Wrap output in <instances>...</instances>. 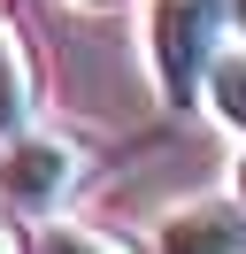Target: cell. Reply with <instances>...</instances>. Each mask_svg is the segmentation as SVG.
Segmentation results:
<instances>
[{"label":"cell","mask_w":246,"mask_h":254,"mask_svg":"<svg viewBox=\"0 0 246 254\" xmlns=\"http://www.w3.org/2000/svg\"><path fill=\"white\" fill-rule=\"evenodd\" d=\"M223 23H231V0H154L146 8V54H154V77H162L169 108L200 100L208 62L223 54Z\"/></svg>","instance_id":"obj_1"},{"label":"cell","mask_w":246,"mask_h":254,"mask_svg":"<svg viewBox=\"0 0 246 254\" xmlns=\"http://www.w3.org/2000/svg\"><path fill=\"white\" fill-rule=\"evenodd\" d=\"M239 208H246V154H239Z\"/></svg>","instance_id":"obj_8"},{"label":"cell","mask_w":246,"mask_h":254,"mask_svg":"<svg viewBox=\"0 0 246 254\" xmlns=\"http://www.w3.org/2000/svg\"><path fill=\"white\" fill-rule=\"evenodd\" d=\"M154 254H246V208L239 200H184L162 223Z\"/></svg>","instance_id":"obj_3"},{"label":"cell","mask_w":246,"mask_h":254,"mask_svg":"<svg viewBox=\"0 0 246 254\" xmlns=\"http://www.w3.org/2000/svg\"><path fill=\"white\" fill-rule=\"evenodd\" d=\"M39 254H138V247L116 239V231H92V223H46Z\"/></svg>","instance_id":"obj_6"},{"label":"cell","mask_w":246,"mask_h":254,"mask_svg":"<svg viewBox=\"0 0 246 254\" xmlns=\"http://www.w3.org/2000/svg\"><path fill=\"white\" fill-rule=\"evenodd\" d=\"M77 177H85V154H77V139H62V131H15L8 154H0V192H8L23 216H54L77 192Z\"/></svg>","instance_id":"obj_2"},{"label":"cell","mask_w":246,"mask_h":254,"mask_svg":"<svg viewBox=\"0 0 246 254\" xmlns=\"http://www.w3.org/2000/svg\"><path fill=\"white\" fill-rule=\"evenodd\" d=\"M92 8H108V0H92Z\"/></svg>","instance_id":"obj_9"},{"label":"cell","mask_w":246,"mask_h":254,"mask_svg":"<svg viewBox=\"0 0 246 254\" xmlns=\"http://www.w3.org/2000/svg\"><path fill=\"white\" fill-rule=\"evenodd\" d=\"M0 254H31V247H23V231H15L8 216H0Z\"/></svg>","instance_id":"obj_7"},{"label":"cell","mask_w":246,"mask_h":254,"mask_svg":"<svg viewBox=\"0 0 246 254\" xmlns=\"http://www.w3.org/2000/svg\"><path fill=\"white\" fill-rule=\"evenodd\" d=\"M31 116H39V77H31V54H23V39L0 23V139L31 131Z\"/></svg>","instance_id":"obj_4"},{"label":"cell","mask_w":246,"mask_h":254,"mask_svg":"<svg viewBox=\"0 0 246 254\" xmlns=\"http://www.w3.org/2000/svg\"><path fill=\"white\" fill-rule=\"evenodd\" d=\"M200 100H208L231 131H246V54H215V62H208V85H200Z\"/></svg>","instance_id":"obj_5"}]
</instances>
